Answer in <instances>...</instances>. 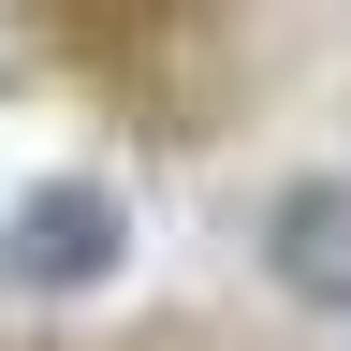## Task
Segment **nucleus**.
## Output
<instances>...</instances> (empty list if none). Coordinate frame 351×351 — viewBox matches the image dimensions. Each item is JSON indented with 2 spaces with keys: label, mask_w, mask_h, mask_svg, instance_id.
<instances>
[{
  "label": "nucleus",
  "mask_w": 351,
  "mask_h": 351,
  "mask_svg": "<svg viewBox=\"0 0 351 351\" xmlns=\"http://www.w3.org/2000/svg\"><path fill=\"white\" fill-rule=\"evenodd\" d=\"M117 263H132V205L103 191V176L15 191V219H0V293L15 307H73V293H103Z\"/></svg>",
  "instance_id": "f257e3e1"
},
{
  "label": "nucleus",
  "mask_w": 351,
  "mask_h": 351,
  "mask_svg": "<svg viewBox=\"0 0 351 351\" xmlns=\"http://www.w3.org/2000/svg\"><path fill=\"white\" fill-rule=\"evenodd\" d=\"M263 278L322 322H351V176H293L263 205Z\"/></svg>",
  "instance_id": "f03ea898"
},
{
  "label": "nucleus",
  "mask_w": 351,
  "mask_h": 351,
  "mask_svg": "<svg viewBox=\"0 0 351 351\" xmlns=\"http://www.w3.org/2000/svg\"><path fill=\"white\" fill-rule=\"evenodd\" d=\"M44 15H59V29L88 44V59H147V44H161L176 15H191V0H44Z\"/></svg>",
  "instance_id": "7ed1b4c3"
}]
</instances>
